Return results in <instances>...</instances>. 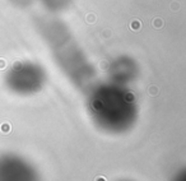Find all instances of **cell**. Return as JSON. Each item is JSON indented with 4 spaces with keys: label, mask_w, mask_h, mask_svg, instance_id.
<instances>
[{
    "label": "cell",
    "mask_w": 186,
    "mask_h": 181,
    "mask_svg": "<svg viewBox=\"0 0 186 181\" xmlns=\"http://www.w3.org/2000/svg\"><path fill=\"white\" fill-rule=\"evenodd\" d=\"M43 74L40 68L32 64H22L15 66L8 75V83L12 89L19 93H32L42 85Z\"/></svg>",
    "instance_id": "cell-3"
},
{
    "label": "cell",
    "mask_w": 186,
    "mask_h": 181,
    "mask_svg": "<svg viewBox=\"0 0 186 181\" xmlns=\"http://www.w3.org/2000/svg\"><path fill=\"white\" fill-rule=\"evenodd\" d=\"M88 110L97 128L112 135L129 131L136 120L134 97L116 85H102L93 89Z\"/></svg>",
    "instance_id": "cell-1"
},
{
    "label": "cell",
    "mask_w": 186,
    "mask_h": 181,
    "mask_svg": "<svg viewBox=\"0 0 186 181\" xmlns=\"http://www.w3.org/2000/svg\"><path fill=\"white\" fill-rule=\"evenodd\" d=\"M172 181H186V179H185V170H181L180 172H177L176 175L174 176V179H172Z\"/></svg>",
    "instance_id": "cell-4"
},
{
    "label": "cell",
    "mask_w": 186,
    "mask_h": 181,
    "mask_svg": "<svg viewBox=\"0 0 186 181\" xmlns=\"http://www.w3.org/2000/svg\"><path fill=\"white\" fill-rule=\"evenodd\" d=\"M121 181H130V180H121Z\"/></svg>",
    "instance_id": "cell-5"
},
{
    "label": "cell",
    "mask_w": 186,
    "mask_h": 181,
    "mask_svg": "<svg viewBox=\"0 0 186 181\" xmlns=\"http://www.w3.org/2000/svg\"><path fill=\"white\" fill-rule=\"evenodd\" d=\"M0 181H41V179L28 159L8 152L0 155Z\"/></svg>",
    "instance_id": "cell-2"
}]
</instances>
